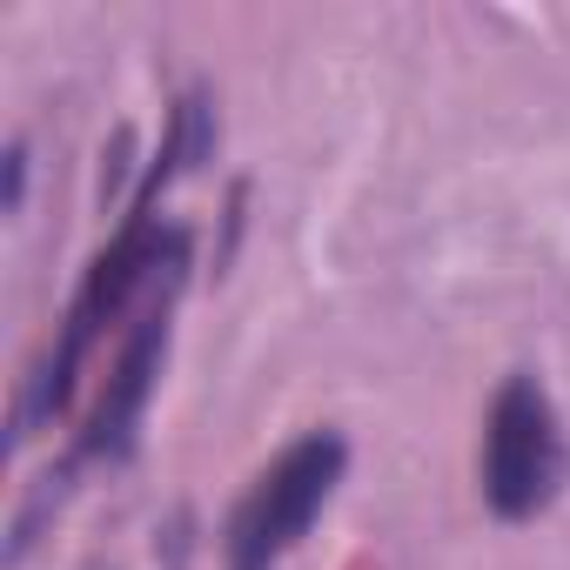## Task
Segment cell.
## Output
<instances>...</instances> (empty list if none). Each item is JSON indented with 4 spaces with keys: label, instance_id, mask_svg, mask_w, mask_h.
<instances>
[{
    "label": "cell",
    "instance_id": "1",
    "mask_svg": "<svg viewBox=\"0 0 570 570\" xmlns=\"http://www.w3.org/2000/svg\"><path fill=\"white\" fill-rule=\"evenodd\" d=\"M343 463H350V443L336 430H309V436H296L289 450H282L242 490V503L228 510V530H222L228 570H275L282 557H289L309 537V523L323 517V503L336 497Z\"/></svg>",
    "mask_w": 570,
    "mask_h": 570
},
{
    "label": "cell",
    "instance_id": "2",
    "mask_svg": "<svg viewBox=\"0 0 570 570\" xmlns=\"http://www.w3.org/2000/svg\"><path fill=\"white\" fill-rule=\"evenodd\" d=\"M483 503L503 517V523H523L537 510H550V497L563 490L570 476V450H563V423H557V403L550 390L517 370L503 376V390L490 396V416H483Z\"/></svg>",
    "mask_w": 570,
    "mask_h": 570
}]
</instances>
